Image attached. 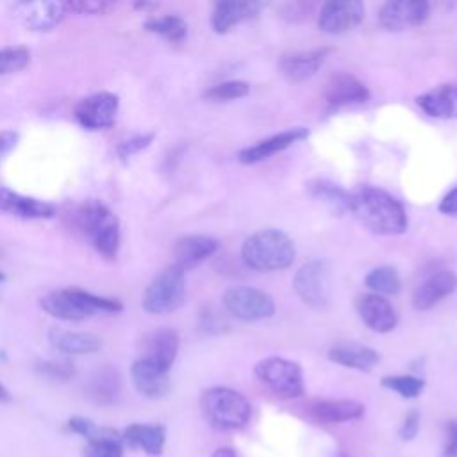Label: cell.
Returning <instances> with one entry per match:
<instances>
[{
  "label": "cell",
  "mask_w": 457,
  "mask_h": 457,
  "mask_svg": "<svg viewBox=\"0 0 457 457\" xmlns=\"http://www.w3.org/2000/svg\"><path fill=\"white\" fill-rule=\"evenodd\" d=\"M364 284L368 289H371V293L384 296L396 295L402 287V278L393 266H378L366 275Z\"/></svg>",
  "instance_id": "31"
},
{
  "label": "cell",
  "mask_w": 457,
  "mask_h": 457,
  "mask_svg": "<svg viewBox=\"0 0 457 457\" xmlns=\"http://www.w3.org/2000/svg\"><path fill=\"white\" fill-rule=\"evenodd\" d=\"M420 428V412L418 411H411L407 412L402 427H400V439L402 441H411L416 437Z\"/></svg>",
  "instance_id": "42"
},
{
  "label": "cell",
  "mask_w": 457,
  "mask_h": 457,
  "mask_svg": "<svg viewBox=\"0 0 457 457\" xmlns=\"http://www.w3.org/2000/svg\"><path fill=\"white\" fill-rule=\"evenodd\" d=\"M211 457H236L234 450L228 448V446H223V448H218Z\"/></svg>",
  "instance_id": "45"
},
{
  "label": "cell",
  "mask_w": 457,
  "mask_h": 457,
  "mask_svg": "<svg viewBox=\"0 0 457 457\" xmlns=\"http://www.w3.org/2000/svg\"><path fill=\"white\" fill-rule=\"evenodd\" d=\"M87 396L96 405H112L121 395V375L116 368H98L86 384Z\"/></svg>",
  "instance_id": "26"
},
{
  "label": "cell",
  "mask_w": 457,
  "mask_h": 457,
  "mask_svg": "<svg viewBox=\"0 0 457 457\" xmlns=\"http://www.w3.org/2000/svg\"><path fill=\"white\" fill-rule=\"evenodd\" d=\"M348 211L364 228L380 236L403 234L409 225L402 202L375 186H359L352 191Z\"/></svg>",
  "instance_id": "1"
},
{
  "label": "cell",
  "mask_w": 457,
  "mask_h": 457,
  "mask_svg": "<svg viewBox=\"0 0 457 457\" xmlns=\"http://www.w3.org/2000/svg\"><path fill=\"white\" fill-rule=\"evenodd\" d=\"M84 457H123L121 436H118L112 428H107L102 436L87 439Z\"/></svg>",
  "instance_id": "32"
},
{
  "label": "cell",
  "mask_w": 457,
  "mask_h": 457,
  "mask_svg": "<svg viewBox=\"0 0 457 457\" xmlns=\"http://www.w3.org/2000/svg\"><path fill=\"white\" fill-rule=\"evenodd\" d=\"M120 100L114 93L100 91L82 98L75 107L77 121L87 130H102L114 125Z\"/></svg>",
  "instance_id": "10"
},
{
  "label": "cell",
  "mask_w": 457,
  "mask_h": 457,
  "mask_svg": "<svg viewBox=\"0 0 457 457\" xmlns=\"http://www.w3.org/2000/svg\"><path fill=\"white\" fill-rule=\"evenodd\" d=\"M328 52L330 48H316L309 52H295L284 55L278 62V70L289 82H303L316 75V71L325 62Z\"/></svg>",
  "instance_id": "23"
},
{
  "label": "cell",
  "mask_w": 457,
  "mask_h": 457,
  "mask_svg": "<svg viewBox=\"0 0 457 457\" xmlns=\"http://www.w3.org/2000/svg\"><path fill=\"white\" fill-rule=\"evenodd\" d=\"M430 16V5L423 0L386 2L378 9V23L386 30H405L423 25Z\"/></svg>",
  "instance_id": "11"
},
{
  "label": "cell",
  "mask_w": 457,
  "mask_h": 457,
  "mask_svg": "<svg viewBox=\"0 0 457 457\" xmlns=\"http://www.w3.org/2000/svg\"><path fill=\"white\" fill-rule=\"evenodd\" d=\"M416 104L432 118H457V82H445L418 95Z\"/></svg>",
  "instance_id": "22"
},
{
  "label": "cell",
  "mask_w": 457,
  "mask_h": 457,
  "mask_svg": "<svg viewBox=\"0 0 457 457\" xmlns=\"http://www.w3.org/2000/svg\"><path fill=\"white\" fill-rule=\"evenodd\" d=\"M323 96L330 109H343L366 104L370 100V89L350 73H336L325 84Z\"/></svg>",
  "instance_id": "14"
},
{
  "label": "cell",
  "mask_w": 457,
  "mask_h": 457,
  "mask_svg": "<svg viewBox=\"0 0 457 457\" xmlns=\"http://www.w3.org/2000/svg\"><path fill=\"white\" fill-rule=\"evenodd\" d=\"M68 430L86 437V439H93V437H98L102 436L107 428L105 427H98L95 425L89 418H84V416H71L68 420Z\"/></svg>",
  "instance_id": "39"
},
{
  "label": "cell",
  "mask_w": 457,
  "mask_h": 457,
  "mask_svg": "<svg viewBox=\"0 0 457 457\" xmlns=\"http://www.w3.org/2000/svg\"><path fill=\"white\" fill-rule=\"evenodd\" d=\"M328 359L345 368L370 371L378 364L380 355L377 350L359 343H337L328 350Z\"/></svg>",
  "instance_id": "27"
},
{
  "label": "cell",
  "mask_w": 457,
  "mask_h": 457,
  "mask_svg": "<svg viewBox=\"0 0 457 457\" xmlns=\"http://www.w3.org/2000/svg\"><path fill=\"white\" fill-rule=\"evenodd\" d=\"M155 137V132H145V134H136L125 141L120 143L118 146V155L121 161H127L129 157H132L134 154L141 152L143 148H146Z\"/></svg>",
  "instance_id": "38"
},
{
  "label": "cell",
  "mask_w": 457,
  "mask_h": 457,
  "mask_svg": "<svg viewBox=\"0 0 457 457\" xmlns=\"http://www.w3.org/2000/svg\"><path fill=\"white\" fill-rule=\"evenodd\" d=\"M112 4L105 0H79V2H64L66 11H73L79 14H105Z\"/></svg>",
  "instance_id": "40"
},
{
  "label": "cell",
  "mask_w": 457,
  "mask_h": 457,
  "mask_svg": "<svg viewBox=\"0 0 457 457\" xmlns=\"http://www.w3.org/2000/svg\"><path fill=\"white\" fill-rule=\"evenodd\" d=\"M48 341L54 348L68 355L93 353L102 348V339L89 332H71L62 328H50Z\"/></svg>",
  "instance_id": "29"
},
{
  "label": "cell",
  "mask_w": 457,
  "mask_h": 457,
  "mask_svg": "<svg viewBox=\"0 0 457 457\" xmlns=\"http://www.w3.org/2000/svg\"><path fill=\"white\" fill-rule=\"evenodd\" d=\"M357 312L364 325H368L373 332L386 334L391 332L398 323V314L393 303L380 295L368 293L359 296Z\"/></svg>",
  "instance_id": "17"
},
{
  "label": "cell",
  "mask_w": 457,
  "mask_h": 457,
  "mask_svg": "<svg viewBox=\"0 0 457 457\" xmlns=\"http://www.w3.org/2000/svg\"><path fill=\"white\" fill-rule=\"evenodd\" d=\"M37 373L50 377L54 380H68L73 377L75 368L70 361H45L36 366Z\"/></svg>",
  "instance_id": "37"
},
{
  "label": "cell",
  "mask_w": 457,
  "mask_h": 457,
  "mask_svg": "<svg viewBox=\"0 0 457 457\" xmlns=\"http://www.w3.org/2000/svg\"><path fill=\"white\" fill-rule=\"evenodd\" d=\"M130 377L136 389L146 398H162L171 389L170 371L141 357L134 361L130 368Z\"/></svg>",
  "instance_id": "19"
},
{
  "label": "cell",
  "mask_w": 457,
  "mask_h": 457,
  "mask_svg": "<svg viewBox=\"0 0 457 457\" xmlns=\"http://www.w3.org/2000/svg\"><path fill=\"white\" fill-rule=\"evenodd\" d=\"M16 143H18V132L0 130V162L16 146Z\"/></svg>",
  "instance_id": "44"
},
{
  "label": "cell",
  "mask_w": 457,
  "mask_h": 457,
  "mask_svg": "<svg viewBox=\"0 0 457 457\" xmlns=\"http://www.w3.org/2000/svg\"><path fill=\"white\" fill-rule=\"evenodd\" d=\"M220 250V241L212 236H204V234H189L182 236L175 241L173 245V257L177 266L182 270L195 268L200 262L207 261Z\"/></svg>",
  "instance_id": "18"
},
{
  "label": "cell",
  "mask_w": 457,
  "mask_h": 457,
  "mask_svg": "<svg viewBox=\"0 0 457 457\" xmlns=\"http://www.w3.org/2000/svg\"><path fill=\"white\" fill-rule=\"evenodd\" d=\"M0 212L23 218V220H50L55 216V205L25 196L12 189H0Z\"/></svg>",
  "instance_id": "20"
},
{
  "label": "cell",
  "mask_w": 457,
  "mask_h": 457,
  "mask_svg": "<svg viewBox=\"0 0 457 457\" xmlns=\"http://www.w3.org/2000/svg\"><path fill=\"white\" fill-rule=\"evenodd\" d=\"M309 414L321 423H345L359 420L364 414V405L348 398L314 400L309 405Z\"/></svg>",
  "instance_id": "25"
},
{
  "label": "cell",
  "mask_w": 457,
  "mask_h": 457,
  "mask_svg": "<svg viewBox=\"0 0 457 457\" xmlns=\"http://www.w3.org/2000/svg\"><path fill=\"white\" fill-rule=\"evenodd\" d=\"M250 93V86L245 80H225L205 89L204 98L209 102H230L245 98Z\"/></svg>",
  "instance_id": "34"
},
{
  "label": "cell",
  "mask_w": 457,
  "mask_h": 457,
  "mask_svg": "<svg viewBox=\"0 0 457 457\" xmlns=\"http://www.w3.org/2000/svg\"><path fill=\"white\" fill-rule=\"evenodd\" d=\"M439 211L448 216H457V186L452 187L439 202Z\"/></svg>",
  "instance_id": "43"
},
{
  "label": "cell",
  "mask_w": 457,
  "mask_h": 457,
  "mask_svg": "<svg viewBox=\"0 0 457 457\" xmlns=\"http://www.w3.org/2000/svg\"><path fill=\"white\" fill-rule=\"evenodd\" d=\"M186 298V270L170 264L146 286L141 305L150 314H168L177 311Z\"/></svg>",
  "instance_id": "6"
},
{
  "label": "cell",
  "mask_w": 457,
  "mask_h": 457,
  "mask_svg": "<svg viewBox=\"0 0 457 457\" xmlns=\"http://www.w3.org/2000/svg\"><path fill=\"white\" fill-rule=\"evenodd\" d=\"M309 136V130L305 127H293V129H287V130H282L278 134H273L270 137H264L261 141H257L255 145L252 146H246L243 148L239 154H237V159L239 162L243 164H255V162H261L264 159H270L271 155L289 148L291 145L305 139Z\"/></svg>",
  "instance_id": "16"
},
{
  "label": "cell",
  "mask_w": 457,
  "mask_h": 457,
  "mask_svg": "<svg viewBox=\"0 0 457 457\" xmlns=\"http://www.w3.org/2000/svg\"><path fill=\"white\" fill-rule=\"evenodd\" d=\"M202 414L209 425L220 430H236L248 423L252 405L245 395L236 389L216 386L204 391L200 398Z\"/></svg>",
  "instance_id": "5"
},
{
  "label": "cell",
  "mask_w": 457,
  "mask_h": 457,
  "mask_svg": "<svg viewBox=\"0 0 457 457\" xmlns=\"http://www.w3.org/2000/svg\"><path fill=\"white\" fill-rule=\"evenodd\" d=\"M293 289L309 307H325L332 293L328 264L316 259L300 266L293 277Z\"/></svg>",
  "instance_id": "8"
},
{
  "label": "cell",
  "mask_w": 457,
  "mask_h": 457,
  "mask_svg": "<svg viewBox=\"0 0 457 457\" xmlns=\"http://www.w3.org/2000/svg\"><path fill=\"white\" fill-rule=\"evenodd\" d=\"M295 255L296 248L291 237L275 228L257 230L241 245L243 262L257 271H277L289 268Z\"/></svg>",
  "instance_id": "2"
},
{
  "label": "cell",
  "mask_w": 457,
  "mask_h": 457,
  "mask_svg": "<svg viewBox=\"0 0 457 457\" xmlns=\"http://www.w3.org/2000/svg\"><path fill=\"white\" fill-rule=\"evenodd\" d=\"M11 393H9V389L4 386V384H0V403H5V402H11Z\"/></svg>",
  "instance_id": "46"
},
{
  "label": "cell",
  "mask_w": 457,
  "mask_h": 457,
  "mask_svg": "<svg viewBox=\"0 0 457 457\" xmlns=\"http://www.w3.org/2000/svg\"><path fill=\"white\" fill-rule=\"evenodd\" d=\"M305 186L309 195L327 205L334 214H343L348 211L350 193L339 184H334L327 179H311Z\"/></svg>",
  "instance_id": "30"
},
{
  "label": "cell",
  "mask_w": 457,
  "mask_h": 457,
  "mask_svg": "<svg viewBox=\"0 0 457 457\" xmlns=\"http://www.w3.org/2000/svg\"><path fill=\"white\" fill-rule=\"evenodd\" d=\"M12 14L29 30H52L62 21L66 9L64 4L50 0L16 2Z\"/></svg>",
  "instance_id": "13"
},
{
  "label": "cell",
  "mask_w": 457,
  "mask_h": 457,
  "mask_svg": "<svg viewBox=\"0 0 457 457\" xmlns=\"http://www.w3.org/2000/svg\"><path fill=\"white\" fill-rule=\"evenodd\" d=\"M177 353H179V336L171 328L154 330L143 341L141 359H146L166 371L171 370Z\"/></svg>",
  "instance_id": "21"
},
{
  "label": "cell",
  "mask_w": 457,
  "mask_h": 457,
  "mask_svg": "<svg viewBox=\"0 0 457 457\" xmlns=\"http://www.w3.org/2000/svg\"><path fill=\"white\" fill-rule=\"evenodd\" d=\"M223 305L227 312L243 321L266 320L275 314L273 298L266 291L250 286L227 289L223 295Z\"/></svg>",
  "instance_id": "9"
},
{
  "label": "cell",
  "mask_w": 457,
  "mask_h": 457,
  "mask_svg": "<svg viewBox=\"0 0 457 457\" xmlns=\"http://www.w3.org/2000/svg\"><path fill=\"white\" fill-rule=\"evenodd\" d=\"M30 62V52L25 46L0 48V75L21 71Z\"/></svg>",
  "instance_id": "36"
},
{
  "label": "cell",
  "mask_w": 457,
  "mask_h": 457,
  "mask_svg": "<svg viewBox=\"0 0 457 457\" xmlns=\"http://www.w3.org/2000/svg\"><path fill=\"white\" fill-rule=\"evenodd\" d=\"M80 232L91 241L95 250L107 259H114L120 250V223L114 212L100 200H86L75 212Z\"/></svg>",
  "instance_id": "4"
},
{
  "label": "cell",
  "mask_w": 457,
  "mask_h": 457,
  "mask_svg": "<svg viewBox=\"0 0 457 457\" xmlns=\"http://www.w3.org/2000/svg\"><path fill=\"white\" fill-rule=\"evenodd\" d=\"M443 457H457V421L455 420L445 425Z\"/></svg>",
  "instance_id": "41"
},
{
  "label": "cell",
  "mask_w": 457,
  "mask_h": 457,
  "mask_svg": "<svg viewBox=\"0 0 457 457\" xmlns=\"http://www.w3.org/2000/svg\"><path fill=\"white\" fill-rule=\"evenodd\" d=\"M457 289V275L452 270H436L428 273L412 291V305L418 311H428Z\"/></svg>",
  "instance_id": "15"
},
{
  "label": "cell",
  "mask_w": 457,
  "mask_h": 457,
  "mask_svg": "<svg viewBox=\"0 0 457 457\" xmlns=\"http://www.w3.org/2000/svg\"><path fill=\"white\" fill-rule=\"evenodd\" d=\"M4 280H5V275H4V273H2V271H0V284H2V282H4Z\"/></svg>",
  "instance_id": "47"
},
{
  "label": "cell",
  "mask_w": 457,
  "mask_h": 457,
  "mask_svg": "<svg viewBox=\"0 0 457 457\" xmlns=\"http://www.w3.org/2000/svg\"><path fill=\"white\" fill-rule=\"evenodd\" d=\"M364 18V5L359 0L325 2L318 14V27L327 34H345Z\"/></svg>",
  "instance_id": "12"
},
{
  "label": "cell",
  "mask_w": 457,
  "mask_h": 457,
  "mask_svg": "<svg viewBox=\"0 0 457 457\" xmlns=\"http://www.w3.org/2000/svg\"><path fill=\"white\" fill-rule=\"evenodd\" d=\"M121 441L132 448H141L148 455H161L166 441L162 425L132 423L121 432Z\"/></svg>",
  "instance_id": "28"
},
{
  "label": "cell",
  "mask_w": 457,
  "mask_h": 457,
  "mask_svg": "<svg viewBox=\"0 0 457 457\" xmlns=\"http://www.w3.org/2000/svg\"><path fill=\"white\" fill-rule=\"evenodd\" d=\"M145 29L148 32H155L170 41H182L187 34V23L180 16H161V18H150L145 21Z\"/></svg>",
  "instance_id": "33"
},
{
  "label": "cell",
  "mask_w": 457,
  "mask_h": 457,
  "mask_svg": "<svg viewBox=\"0 0 457 457\" xmlns=\"http://www.w3.org/2000/svg\"><path fill=\"white\" fill-rule=\"evenodd\" d=\"M382 386L403 398H416L423 391L425 380L414 375H386L382 377Z\"/></svg>",
  "instance_id": "35"
},
{
  "label": "cell",
  "mask_w": 457,
  "mask_h": 457,
  "mask_svg": "<svg viewBox=\"0 0 457 457\" xmlns=\"http://www.w3.org/2000/svg\"><path fill=\"white\" fill-rule=\"evenodd\" d=\"M257 378L280 398H298L303 395V373L300 364L271 355L255 364Z\"/></svg>",
  "instance_id": "7"
},
{
  "label": "cell",
  "mask_w": 457,
  "mask_h": 457,
  "mask_svg": "<svg viewBox=\"0 0 457 457\" xmlns=\"http://www.w3.org/2000/svg\"><path fill=\"white\" fill-rule=\"evenodd\" d=\"M262 7V2H218L211 14V27L216 34H225L232 27L255 18Z\"/></svg>",
  "instance_id": "24"
},
{
  "label": "cell",
  "mask_w": 457,
  "mask_h": 457,
  "mask_svg": "<svg viewBox=\"0 0 457 457\" xmlns=\"http://www.w3.org/2000/svg\"><path fill=\"white\" fill-rule=\"evenodd\" d=\"M39 303L50 316L64 321H80L93 316L96 311L120 312L123 309V303L116 298L98 296L79 287L52 291L45 295Z\"/></svg>",
  "instance_id": "3"
}]
</instances>
